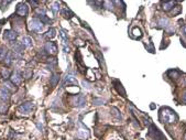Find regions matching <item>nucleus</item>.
Instances as JSON below:
<instances>
[{
	"label": "nucleus",
	"instance_id": "nucleus-1",
	"mask_svg": "<svg viewBox=\"0 0 186 140\" xmlns=\"http://www.w3.org/2000/svg\"><path fill=\"white\" fill-rule=\"evenodd\" d=\"M159 119L162 124H174L178 119L177 115L170 107H162L160 109Z\"/></svg>",
	"mask_w": 186,
	"mask_h": 140
},
{
	"label": "nucleus",
	"instance_id": "nucleus-2",
	"mask_svg": "<svg viewBox=\"0 0 186 140\" xmlns=\"http://www.w3.org/2000/svg\"><path fill=\"white\" fill-rule=\"evenodd\" d=\"M147 136L153 140H166V138H165V136L162 133V131H161V130L153 124H151L150 125V127H149Z\"/></svg>",
	"mask_w": 186,
	"mask_h": 140
},
{
	"label": "nucleus",
	"instance_id": "nucleus-3",
	"mask_svg": "<svg viewBox=\"0 0 186 140\" xmlns=\"http://www.w3.org/2000/svg\"><path fill=\"white\" fill-rule=\"evenodd\" d=\"M70 105L74 107H84L86 105V98L85 95L83 94H78V95H74L70 98Z\"/></svg>",
	"mask_w": 186,
	"mask_h": 140
},
{
	"label": "nucleus",
	"instance_id": "nucleus-4",
	"mask_svg": "<svg viewBox=\"0 0 186 140\" xmlns=\"http://www.w3.org/2000/svg\"><path fill=\"white\" fill-rule=\"evenodd\" d=\"M34 108V103L33 101H25L22 103L21 105L18 107V112L22 115H29Z\"/></svg>",
	"mask_w": 186,
	"mask_h": 140
},
{
	"label": "nucleus",
	"instance_id": "nucleus-5",
	"mask_svg": "<svg viewBox=\"0 0 186 140\" xmlns=\"http://www.w3.org/2000/svg\"><path fill=\"white\" fill-rule=\"evenodd\" d=\"M43 26H44V24H43L38 18H34V19L30 20V22L28 24V28H29L30 31L41 32L43 30Z\"/></svg>",
	"mask_w": 186,
	"mask_h": 140
},
{
	"label": "nucleus",
	"instance_id": "nucleus-6",
	"mask_svg": "<svg viewBox=\"0 0 186 140\" xmlns=\"http://www.w3.org/2000/svg\"><path fill=\"white\" fill-rule=\"evenodd\" d=\"M29 12V7L25 2H20L18 6H17V10L16 13L20 17H25Z\"/></svg>",
	"mask_w": 186,
	"mask_h": 140
},
{
	"label": "nucleus",
	"instance_id": "nucleus-7",
	"mask_svg": "<svg viewBox=\"0 0 186 140\" xmlns=\"http://www.w3.org/2000/svg\"><path fill=\"white\" fill-rule=\"evenodd\" d=\"M44 50H45V52H46L47 54L55 55L56 53H57V45H56L54 42H51V41H49V42L45 43V45H44Z\"/></svg>",
	"mask_w": 186,
	"mask_h": 140
},
{
	"label": "nucleus",
	"instance_id": "nucleus-8",
	"mask_svg": "<svg viewBox=\"0 0 186 140\" xmlns=\"http://www.w3.org/2000/svg\"><path fill=\"white\" fill-rule=\"evenodd\" d=\"M17 32L13 30H6L4 32V40L8 41V42H13L17 39Z\"/></svg>",
	"mask_w": 186,
	"mask_h": 140
},
{
	"label": "nucleus",
	"instance_id": "nucleus-9",
	"mask_svg": "<svg viewBox=\"0 0 186 140\" xmlns=\"http://www.w3.org/2000/svg\"><path fill=\"white\" fill-rule=\"evenodd\" d=\"M78 82L76 77L74 76V74L70 73V74H67L64 78V83H63V86H68V85H77Z\"/></svg>",
	"mask_w": 186,
	"mask_h": 140
},
{
	"label": "nucleus",
	"instance_id": "nucleus-10",
	"mask_svg": "<svg viewBox=\"0 0 186 140\" xmlns=\"http://www.w3.org/2000/svg\"><path fill=\"white\" fill-rule=\"evenodd\" d=\"M10 78H11V83L13 85L19 86L21 84V82H22V75H21L19 71H15L11 76H10Z\"/></svg>",
	"mask_w": 186,
	"mask_h": 140
},
{
	"label": "nucleus",
	"instance_id": "nucleus-11",
	"mask_svg": "<svg viewBox=\"0 0 186 140\" xmlns=\"http://www.w3.org/2000/svg\"><path fill=\"white\" fill-rule=\"evenodd\" d=\"M10 98V90L6 87H0V99L2 101H8Z\"/></svg>",
	"mask_w": 186,
	"mask_h": 140
},
{
	"label": "nucleus",
	"instance_id": "nucleus-12",
	"mask_svg": "<svg viewBox=\"0 0 186 140\" xmlns=\"http://www.w3.org/2000/svg\"><path fill=\"white\" fill-rule=\"evenodd\" d=\"M113 85H115V87H116V90H118V93L121 94V96L126 97V90L124 88L122 84H121V83L119 82V81L115 79V81H113Z\"/></svg>",
	"mask_w": 186,
	"mask_h": 140
},
{
	"label": "nucleus",
	"instance_id": "nucleus-13",
	"mask_svg": "<svg viewBox=\"0 0 186 140\" xmlns=\"http://www.w3.org/2000/svg\"><path fill=\"white\" fill-rule=\"evenodd\" d=\"M23 47H24L22 45L21 42H16L13 44V47H12V52H13V53H18V54H22Z\"/></svg>",
	"mask_w": 186,
	"mask_h": 140
},
{
	"label": "nucleus",
	"instance_id": "nucleus-14",
	"mask_svg": "<svg viewBox=\"0 0 186 140\" xmlns=\"http://www.w3.org/2000/svg\"><path fill=\"white\" fill-rule=\"evenodd\" d=\"M76 137L78 139H87L89 137V131L87 129H79L76 133Z\"/></svg>",
	"mask_w": 186,
	"mask_h": 140
},
{
	"label": "nucleus",
	"instance_id": "nucleus-15",
	"mask_svg": "<svg viewBox=\"0 0 186 140\" xmlns=\"http://www.w3.org/2000/svg\"><path fill=\"white\" fill-rule=\"evenodd\" d=\"M21 43H22V45H23L24 47H28V49L33 45V41H32V39L30 36H23Z\"/></svg>",
	"mask_w": 186,
	"mask_h": 140
},
{
	"label": "nucleus",
	"instance_id": "nucleus-16",
	"mask_svg": "<svg viewBox=\"0 0 186 140\" xmlns=\"http://www.w3.org/2000/svg\"><path fill=\"white\" fill-rule=\"evenodd\" d=\"M131 34L134 39H141V38H142V31H141L140 28H138V27H134L133 29H132Z\"/></svg>",
	"mask_w": 186,
	"mask_h": 140
},
{
	"label": "nucleus",
	"instance_id": "nucleus-17",
	"mask_svg": "<svg viewBox=\"0 0 186 140\" xmlns=\"http://www.w3.org/2000/svg\"><path fill=\"white\" fill-rule=\"evenodd\" d=\"M167 75H169V77L171 78H174V79H176V78L179 77V75H181V72L178 70H170L167 71Z\"/></svg>",
	"mask_w": 186,
	"mask_h": 140
},
{
	"label": "nucleus",
	"instance_id": "nucleus-18",
	"mask_svg": "<svg viewBox=\"0 0 186 140\" xmlns=\"http://www.w3.org/2000/svg\"><path fill=\"white\" fill-rule=\"evenodd\" d=\"M61 13H62L63 16H64V18H66V19H70V18H73V17H74V13L70 11V9L67 8V7H66V8H64V9H62Z\"/></svg>",
	"mask_w": 186,
	"mask_h": 140
},
{
	"label": "nucleus",
	"instance_id": "nucleus-19",
	"mask_svg": "<svg viewBox=\"0 0 186 140\" xmlns=\"http://www.w3.org/2000/svg\"><path fill=\"white\" fill-rule=\"evenodd\" d=\"M8 108H9V104L7 101H0V114H4L8 112Z\"/></svg>",
	"mask_w": 186,
	"mask_h": 140
},
{
	"label": "nucleus",
	"instance_id": "nucleus-20",
	"mask_svg": "<svg viewBox=\"0 0 186 140\" xmlns=\"http://www.w3.org/2000/svg\"><path fill=\"white\" fill-rule=\"evenodd\" d=\"M174 4H175L174 1H164V2L162 4V9L164 10V11H169Z\"/></svg>",
	"mask_w": 186,
	"mask_h": 140
},
{
	"label": "nucleus",
	"instance_id": "nucleus-21",
	"mask_svg": "<svg viewBox=\"0 0 186 140\" xmlns=\"http://www.w3.org/2000/svg\"><path fill=\"white\" fill-rule=\"evenodd\" d=\"M55 35H56V30H55L54 28H50V30L44 34V36L46 38V39H53V38H55Z\"/></svg>",
	"mask_w": 186,
	"mask_h": 140
},
{
	"label": "nucleus",
	"instance_id": "nucleus-22",
	"mask_svg": "<svg viewBox=\"0 0 186 140\" xmlns=\"http://www.w3.org/2000/svg\"><path fill=\"white\" fill-rule=\"evenodd\" d=\"M51 10L53 11V13H54L55 16L58 13V11H60V4H58L57 1H54L53 4H51Z\"/></svg>",
	"mask_w": 186,
	"mask_h": 140
},
{
	"label": "nucleus",
	"instance_id": "nucleus-23",
	"mask_svg": "<svg viewBox=\"0 0 186 140\" xmlns=\"http://www.w3.org/2000/svg\"><path fill=\"white\" fill-rule=\"evenodd\" d=\"M0 74H1V77L4 78H9L10 76H11V72L8 70V69H6V67H4V69H1V72H0Z\"/></svg>",
	"mask_w": 186,
	"mask_h": 140
},
{
	"label": "nucleus",
	"instance_id": "nucleus-24",
	"mask_svg": "<svg viewBox=\"0 0 186 140\" xmlns=\"http://www.w3.org/2000/svg\"><path fill=\"white\" fill-rule=\"evenodd\" d=\"M58 79H60V75L57 74V73H55V74H53V76L51 77L50 79V84L52 86H56L58 83Z\"/></svg>",
	"mask_w": 186,
	"mask_h": 140
},
{
	"label": "nucleus",
	"instance_id": "nucleus-25",
	"mask_svg": "<svg viewBox=\"0 0 186 140\" xmlns=\"http://www.w3.org/2000/svg\"><path fill=\"white\" fill-rule=\"evenodd\" d=\"M181 12H182V7L181 6H175V7H173V10L171 12V16L172 17L178 16Z\"/></svg>",
	"mask_w": 186,
	"mask_h": 140
},
{
	"label": "nucleus",
	"instance_id": "nucleus-26",
	"mask_svg": "<svg viewBox=\"0 0 186 140\" xmlns=\"http://www.w3.org/2000/svg\"><path fill=\"white\" fill-rule=\"evenodd\" d=\"M8 50L6 49L4 47H0V61H2L6 58V56L8 55Z\"/></svg>",
	"mask_w": 186,
	"mask_h": 140
},
{
	"label": "nucleus",
	"instance_id": "nucleus-27",
	"mask_svg": "<svg viewBox=\"0 0 186 140\" xmlns=\"http://www.w3.org/2000/svg\"><path fill=\"white\" fill-rule=\"evenodd\" d=\"M13 60H15V58H13V53H12V52H9L8 55H7L6 58H4V63H6V65H10Z\"/></svg>",
	"mask_w": 186,
	"mask_h": 140
},
{
	"label": "nucleus",
	"instance_id": "nucleus-28",
	"mask_svg": "<svg viewBox=\"0 0 186 140\" xmlns=\"http://www.w3.org/2000/svg\"><path fill=\"white\" fill-rule=\"evenodd\" d=\"M110 112H111V115H113V117H116L117 119H121V114H120V112H119V110H118V109H117L116 107H111Z\"/></svg>",
	"mask_w": 186,
	"mask_h": 140
},
{
	"label": "nucleus",
	"instance_id": "nucleus-29",
	"mask_svg": "<svg viewBox=\"0 0 186 140\" xmlns=\"http://www.w3.org/2000/svg\"><path fill=\"white\" fill-rule=\"evenodd\" d=\"M159 24L161 28H167L169 27V20L166 18H161L159 20Z\"/></svg>",
	"mask_w": 186,
	"mask_h": 140
},
{
	"label": "nucleus",
	"instance_id": "nucleus-30",
	"mask_svg": "<svg viewBox=\"0 0 186 140\" xmlns=\"http://www.w3.org/2000/svg\"><path fill=\"white\" fill-rule=\"evenodd\" d=\"M32 75H33V73H32V71L31 70H27V71H24L23 72V74H22V76H23L24 78H30L32 77Z\"/></svg>",
	"mask_w": 186,
	"mask_h": 140
},
{
	"label": "nucleus",
	"instance_id": "nucleus-31",
	"mask_svg": "<svg viewBox=\"0 0 186 140\" xmlns=\"http://www.w3.org/2000/svg\"><path fill=\"white\" fill-rule=\"evenodd\" d=\"M4 87H6V88H7V90H11V92H13V90H16V87H13V86H12V83H6V84H4Z\"/></svg>",
	"mask_w": 186,
	"mask_h": 140
},
{
	"label": "nucleus",
	"instance_id": "nucleus-32",
	"mask_svg": "<svg viewBox=\"0 0 186 140\" xmlns=\"http://www.w3.org/2000/svg\"><path fill=\"white\" fill-rule=\"evenodd\" d=\"M36 15H38V17L45 16V9L44 8H38L36 9Z\"/></svg>",
	"mask_w": 186,
	"mask_h": 140
},
{
	"label": "nucleus",
	"instance_id": "nucleus-33",
	"mask_svg": "<svg viewBox=\"0 0 186 140\" xmlns=\"http://www.w3.org/2000/svg\"><path fill=\"white\" fill-rule=\"evenodd\" d=\"M105 101H102V99H97V98H95L93 99V104L94 105H101V104H104Z\"/></svg>",
	"mask_w": 186,
	"mask_h": 140
},
{
	"label": "nucleus",
	"instance_id": "nucleus-34",
	"mask_svg": "<svg viewBox=\"0 0 186 140\" xmlns=\"http://www.w3.org/2000/svg\"><path fill=\"white\" fill-rule=\"evenodd\" d=\"M61 36L63 38V40H64V43L66 44V42H67V34H66V32L64 31V30H61Z\"/></svg>",
	"mask_w": 186,
	"mask_h": 140
},
{
	"label": "nucleus",
	"instance_id": "nucleus-35",
	"mask_svg": "<svg viewBox=\"0 0 186 140\" xmlns=\"http://www.w3.org/2000/svg\"><path fill=\"white\" fill-rule=\"evenodd\" d=\"M166 32L169 33V34H173V33H174V29H173L172 27H170V28H169V29L166 30Z\"/></svg>",
	"mask_w": 186,
	"mask_h": 140
},
{
	"label": "nucleus",
	"instance_id": "nucleus-36",
	"mask_svg": "<svg viewBox=\"0 0 186 140\" xmlns=\"http://www.w3.org/2000/svg\"><path fill=\"white\" fill-rule=\"evenodd\" d=\"M30 4H31V6H34L35 8L39 7V2H38V1H30Z\"/></svg>",
	"mask_w": 186,
	"mask_h": 140
},
{
	"label": "nucleus",
	"instance_id": "nucleus-37",
	"mask_svg": "<svg viewBox=\"0 0 186 140\" xmlns=\"http://www.w3.org/2000/svg\"><path fill=\"white\" fill-rule=\"evenodd\" d=\"M81 40H75V44H77V45H79V47H83V45H85V44H83V43H81Z\"/></svg>",
	"mask_w": 186,
	"mask_h": 140
},
{
	"label": "nucleus",
	"instance_id": "nucleus-38",
	"mask_svg": "<svg viewBox=\"0 0 186 140\" xmlns=\"http://www.w3.org/2000/svg\"><path fill=\"white\" fill-rule=\"evenodd\" d=\"M181 32L183 33V35H186V26H184V27L181 29Z\"/></svg>",
	"mask_w": 186,
	"mask_h": 140
},
{
	"label": "nucleus",
	"instance_id": "nucleus-39",
	"mask_svg": "<svg viewBox=\"0 0 186 140\" xmlns=\"http://www.w3.org/2000/svg\"><path fill=\"white\" fill-rule=\"evenodd\" d=\"M63 50H64V53H68V52H70V49L66 47V45H64V49H63Z\"/></svg>",
	"mask_w": 186,
	"mask_h": 140
},
{
	"label": "nucleus",
	"instance_id": "nucleus-40",
	"mask_svg": "<svg viewBox=\"0 0 186 140\" xmlns=\"http://www.w3.org/2000/svg\"><path fill=\"white\" fill-rule=\"evenodd\" d=\"M183 101H184V103L186 104V93H185V95L183 96Z\"/></svg>",
	"mask_w": 186,
	"mask_h": 140
},
{
	"label": "nucleus",
	"instance_id": "nucleus-41",
	"mask_svg": "<svg viewBox=\"0 0 186 140\" xmlns=\"http://www.w3.org/2000/svg\"><path fill=\"white\" fill-rule=\"evenodd\" d=\"M184 140H186V132H185V136H184Z\"/></svg>",
	"mask_w": 186,
	"mask_h": 140
}]
</instances>
